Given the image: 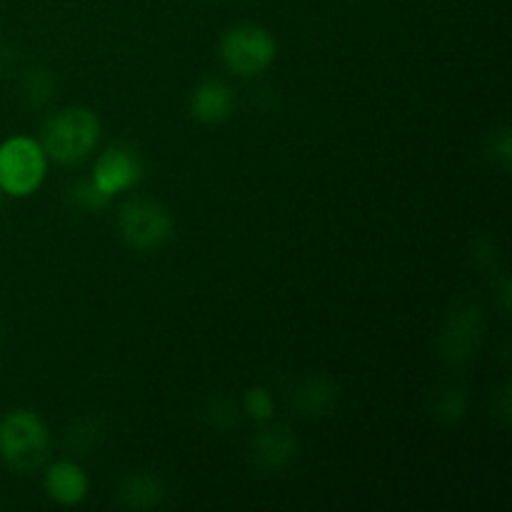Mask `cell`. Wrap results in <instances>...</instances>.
Returning <instances> with one entry per match:
<instances>
[{
  "label": "cell",
  "instance_id": "1",
  "mask_svg": "<svg viewBox=\"0 0 512 512\" xmlns=\"http://www.w3.org/2000/svg\"><path fill=\"white\" fill-rule=\"evenodd\" d=\"M100 120L83 105L63 108L45 120L40 140L48 160L58 165H78L98 148Z\"/></svg>",
  "mask_w": 512,
  "mask_h": 512
},
{
  "label": "cell",
  "instance_id": "2",
  "mask_svg": "<svg viewBox=\"0 0 512 512\" xmlns=\"http://www.w3.org/2000/svg\"><path fill=\"white\" fill-rule=\"evenodd\" d=\"M50 433L45 420L33 410H10L0 420V460L15 473H33L45 463Z\"/></svg>",
  "mask_w": 512,
  "mask_h": 512
},
{
  "label": "cell",
  "instance_id": "3",
  "mask_svg": "<svg viewBox=\"0 0 512 512\" xmlns=\"http://www.w3.org/2000/svg\"><path fill=\"white\" fill-rule=\"evenodd\" d=\"M48 155L28 135H13L0 143V190L10 198H28L43 185Z\"/></svg>",
  "mask_w": 512,
  "mask_h": 512
},
{
  "label": "cell",
  "instance_id": "4",
  "mask_svg": "<svg viewBox=\"0 0 512 512\" xmlns=\"http://www.w3.org/2000/svg\"><path fill=\"white\" fill-rule=\"evenodd\" d=\"M278 43L273 33L258 23H238L220 38V60L238 78H255L275 63Z\"/></svg>",
  "mask_w": 512,
  "mask_h": 512
},
{
  "label": "cell",
  "instance_id": "5",
  "mask_svg": "<svg viewBox=\"0 0 512 512\" xmlns=\"http://www.w3.org/2000/svg\"><path fill=\"white\" fill-rule=\"evenodd\" d=\"M118 230L128 248L148 253L175 238V220L160 200L133 198L118 208Z\"/></svg>",
  "mask_w": 512,
  "mask_h": 512
},
{
  "label": "cell",
  "instance_id": "6",
  "mask_svg": "<svg viewBox=\"0 0 512 512\" xmlns=\"http://www.w3.org/2000/svg\"><path fill=\"white\" fill-rule=\"evenodd\" d=\"M483 338V313L478 303H463L450 313L440 330L438 350L448 365H465L478 350Z\"/></svg>",
  "mask_w": 512,
  "mask_h": 512
},
{
  "label": "cell",
  "instance_id": "7",
  "mask_svg": "<svg viewBox=\"0 0 512 512\" xmlns=\"http://www.w3.org/2000/svg\"><path fill=\"white\" fill-rule=\"evenodd\" d=\"M145 163L138 148L130 143H115L98 155L93 165V183L113 198L115 193L135 188L143 180Z\"/></svg>",
  "mask_w": 512,
  "mask_h": 512
},
{
  "label": "cell",
  "instance_id": "8",
  "mask_svg": "<svg viewBox=\"0 0 512 512\" xmlns=\"http://www.w3.org/2000/svg\"><path fill=\"white\" fill-rule=\"evenodd\" d=\"M298 453V438L288 425L280 423H260L258 433L250 440V463L260 473H278L288 468L290 460Z\"/></svg>",
  "mask_w": 512,
  "mask_h": 512
},
{
  "label": "cell",
  "instance_id": "9",
  "mask_svg": "<svg viewBox=\"0 0 512 512\" xmlns=\"http://www.w3.org/2000/svg\"><path fill=\"white\" fill-rule=\"evenodd\" d=\"M43 485L48 498L55 500L58 505H65V508L83 503L90 490L88 473L73 460H58V463L50 465L45 470Z\"/></svg>",
  "mask_w": 512,
  "mask_h": 512
},
{
  "label": "cell",
  "instance_id": "10",
  "mask_svg": "<svg viewBox=\"0 0 512 512\" xmlns=\"http://www.w3.org/2000/svg\"><path fill=\"white\" fill-rule=\"evenodd\" d=\"M235 110V95L223 80L205 78L203 83L195 85L193 95H190V115L198 123L218 125L233 115Z\"/></svg>",
  "mask_w": 512,
  "mask_h": 512
},
{
  "label": "cell",
  "instance_id": "11",
  "mask_svg": "<svg viewBox=\"0 0 512 512\" xmlns=\"http://www.w3.org/2000/svg\"><path fill=\"white\" fill-rule=\"evenodd\" d=\"M290 405L303 418H325L338 408V388L325 375H305L290 390Z\"/></svg>",
  "mask_w": 512,
  "mask_h": 512
},
{
  "label": "cell",
  "instance_id": "12",
  "mask_svg": "<svg viewBox=\"0 0 512 512\" xmlns=\"http://www.w3.org/2000/svg\"><path fill=\"white\" fill-rule=\"evenodd\" d=\"M168 488L155 473H130L115 488V500L120 508L153 510L163 505Z\"/></svg>",
  "mask_w": 512,
  "mask_h": 512
},
{
  "label": "cell",
  "instance_id": "13",
  "mask_svg": "<svg viewBox=\"0 0 512 512\" xmlns=\"http://www.w3.org/2000/svg\"><path fill=\"white\" fill-rule=\"evenodd\" d=\"M55 93V80L50 75V70L45 68H33L25 73L23 78V98L30 108H43L53 100Z\"/></svg>",
  "mask_w": 512,
  "mask_h": 512
},
{
  "label": "cell",
  "instance_id": "14",
  "mask_svg": "<svg viewBox=\"0 0 512 512\" xmlns=\"http://www.w3.org/2000/svg\"><path fill=\"white\" fill-rule=\"evenodd\" d=\"M70 200H73L75 208L85 210V213H98V210L108 208L110 195H105L103 190L93 183V178H88L70 185Z\"/></svg>",
  "mask_w": 512,
  "mask_h": 512
},
{
  "label": "cell",
  "instance_id": "15",
  "mask_svg": "<svg viewBox=\"0 0 512 512\" xmlns=\"http://www.w3.org/2000/svg\"><path fill=\"white\" fill-rule=\"evenodd\" d=\"M240 408H243V413L248 415V418H253L255 423H268V420H273L275 400H273V395H270L268 388H260V385H255V388L245 390Z\"/></svg>",
  "mask_w": 512,
  "mask_h": 512
},
{
  "label": "cell",
  "instance_id": "16",
  "mask_svg": "<svg viewBox=\"0 0 512 512\" xmlns=\"http://www.w3.org/2000/svg\"><path fill=\"white\" fill-rule=\"evenodd\" d=\"M203 413L205 418H208V423L218 430L230 428V425H238V418H240L238 408H235L233 400L228 398H213Z\"/></svg>",
  "mask_w": 512,
  "mask_h": 512
},
{
  "label": "cell",
  "instance_id": "17",
  "mask_svg": "<svg viewBox=\"0 0 512 512\" xmlns=\"http://www.w3.org/2000/svg\"><path fill=\"white\" fill-rule=\"evenodd\" d=\"M435 415L445 423H455L465 415V395L460 390H445L440 393V398L435 400Z\"/></svg>",
  "mask_w": 512,
  "mask_h": 512
},
{
  "label": "cell",
  "instance_id": "18",
  "mask_svg": "<svg viewBox=\"0 0 512 512\" xmlns=\"http://www.w3.org/2000/svg\"><path fill=\"white\" fill-rule=\"evenodd\" d=\"M490 150H493V160L503 170H510L512 165V143H510V130L500 128L498 133H493L490 138Z\"/></svg>",
  "mask_w": 512,
  "mask_h": 512
},
{
  "label": "cell",
  "instance_id": "19",
  "mask_svg": "<svg viewBox=\"0 0 512 512\" xmlns=\"http://www.w3.org/2000/svg\"><path fill=\"white\" fill-rule=\"evenodd\" d=\"M0 205H3V190H0Z\"/></svg>",
  "mask_w": 512,
  "mask_h": 512
}]
</instances>
